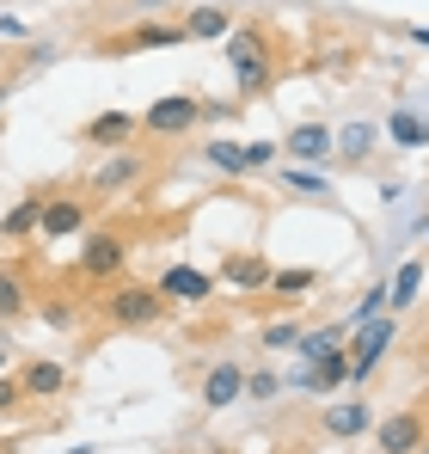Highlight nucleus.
I'll return each mask as SVG.
<instances>
[{
    "label": "nucleus",
    "mask_w": 429,
    "mask_h": 454,
    "mask_svg": "<svg viewBox=\"0 0 429 454\" xmlns=\"http://www.w3.org/2000/svg\"><path fill=\"white\" fill-rule=\"evenodd\" d=\"M277 56H283V50H277V37H270L264 25H233V31H227V62H233L246 98H264V92L277 86V74H283Z\"/></svg>",
    "instance_id": "1"
},
{
    "label": "nucleus",
    "mask_w": 429,
    "mask_h": 454,
    "mask_svg": "<svg viewBox=\"0 0 429 454\" xmlns=\"http://www.w3.org/2000/svg\"><path fill=\"white\" fill-rule=\"evenodd\" d=\"M98 307H105V319H111V325L142 332V325H160V319L172 313V295H166L160 283H117Z\"/></svg>",
    "instance_id": "2"
},
{
    "label": "nucleus",
    "mask_w": 429,
    "mask_h": 454,
    "mask_svg": "<svg viewBox=\"0 0 429 454\" xmlns=\"http://www.w3.org/2000/svg\"><path fill=\"white\" fill-rule=\"evenodd\" d=\"M129 264V233L123 227H86V246H80V277L105 283Z\"/></svg>",
    "instance_id": "3"
},
{
    "label": "nucleus",
    "mask_w": 429,
    "mask_h": 454,
    "mask_svg": "<svg viewBox=\"0 0 429 454\" xmlns=\"http://www.w3.org/2000/svg\"><path fill=\"white\" fill-rule=\"evenodd\" d=\"M178 43H191V31H184V25H166V19H142V25L117 31V37H98V56H136V50H178Z\"/></svg>",
    "instance_id": "4"
},
{
    "label": "nucleus",
    "mask_w": 429,
    "mask_h": 454,
    "mask_svg": "<svg viewBox=\"0 0 429 454\" xmlns=\"http://www.w3.org/2000/svg\"><path fill=\"white\" fill-rule=\"evenodd\" d=\"M203 123V98H191V92H172V98H153L142 117L147 136H191Z\"/></svg>",
    "instance_id": "5"
},
{
    "label": "nucleus",
    "mask_w": 429,
    "mask_h": 454,
    "mask_svg": "<svg viewBox=\"0 0 429 454\" xmlns=\"http://www.w3.org/2000/svg\"><path fill=\"white\" fill-rule=\"evenodd\" d=\"M350 338H356V356H350V387H362V380L374 375V363L386 356V344L399 338V319H393V313H380V319H368V325H356Z\"/></svg>",
    "instance_id": "6"
},
{
    "label": "nucleus",
    "mask_w": 429,
    "mask_h": 454,
    "mask_svg": "<svg viewBox=\"0 0 429 454\" xmlns=\"http://www.w3.org/2000/svg\"><path fill=\"white\" fill-rule=\"evenodd\" d=\"M429 436V418L411 405V411H393L380 430H374V442H380V454H417Z\"/></svg>",
    "instance_id": "7"
},
{
    "label": "nucleus",
    "mask_w": 429,
    "mask_h": 454,
    "mask_svg": "<svg viewBox=\"0 0 429 454\" xmlns=\"http://www.w3.org/2000/svg\"><path fill=\"white\" fill-rule=\"evenodd\" d=\"M209 166H221V172H258V166H270L277 160V142H209Z\"/></svg>",
    "instance_id": "8"
},
{
    "label": "nucleus",
    "mask_w": 429,
    "mask_h": 454,
    "mask_svg": "<svg viewBox=\"0 0 429 454\" xmlns=\"http://www.w3.org/2000/svg\"><path fill=\"white\" fill-rule=\"evenodd\" d=\"M19 387H25V399H62L68 393V369L62 363H50V356H31L25 369H19Z\"/></svg>",
    "instance_id": "9"
},
{
    "label": "nucleus",
    "mask_w": 429,
    "mask_h": 454,
    "mask_svg": "<svg viewBox=\"0 0 429 454\" xmlns=\"http://www.w3.org/2000/svg\"><path fill=\"white\" fill-rule=\"evenodd\" d=\"M37 233H43V239L86 233V203H80V197H68V191H62V197H50V203H43V227H37Z\"/></svg>",
    "instance_id": "10"
},
{
    "label": "nucleus",
    "mask_w": 429,
    "mask_h": 454,
    "mask_svg": "<svg viewBox=\"0 0 429 454\" xmlns=\"http://www.w3.org/2000/svg\"><path fill=\"white\" fill-rule=\"evenodd\" d=\"M160 289H166L172 301H209L214 277H209V270H197V264H172V270H160Z\"/></svg>",
    "instance_id": "11"
},
{
    "label": "nucleus",
    "mask_w": 429,
    "mask_h": 454,
    "mask_svg": "<svg viewBox=\"0 0 429 454\" xmlns=\"http://www.w3.org/2000/svg\"><path fill=\"white\" fill-rule=\"evenodd\" d=\"M142 166H147L142 153H117V160H105V166H98V172H92L86 184H92L98 197H117V191H129V184L142 178Z\"/></svg>",
    "instance_id": "12"
},
{
    "label": "nucleus",
    "mask_w": 429,
    "mask_h": 454,
    "mask_svg": "<svg viewBox=\"0 0 429 454\" xmlns=\"http://www.w3.org/2000/svg\"><path fill=\"white\" fill-rule=\"evenodd\" d=\"M239 393H246V369H239V363H214L209 380H203V405H209V411H227Z\"/></svg>",
    "instance_id": "13"
},
{
    "label": "nucleus",
    "mask_w": 429,
    "mask_h": 454,
    "mask_svg": "<svg viewBox=\"0 0 429 454\" xmlns=\"http://www.w3.org/2000/svg\"><path fill=\"white\" fill-rule=\"evenodd\" d=\"M136 129H142L136 117H123V111H98V117H92V123H86L80 136H86L92 148H123V142H129Z\"/></svg>",
    "instance_id": "14"
},
{
    "label": "nucleus",
    "mask_w": 429,
    "mask_h": 454,
    "mask_svg": "<svg viewBox=\"0 0 429 454\" xmlns=\"http://www.w3.org/2000/svg\"><path fill=\"white\" fill-rule=\"evenodd\" d=\"M43 203H50L43 191H31V197H19V203H12V209L0 215V233H6V239H31V233L43 227Z\"/></svg>",
    "instance_id": "15"
},
{
    "label": "nucleus",
    "mask_w": 429,
    "mask_h": 454,
    "mask_svg": "<svg viewBox=\"0 0 429 454\" xmlns=\"http://www.w3.org/2000/svg\"><path fill=\"white\" fill-rule=\"evenodd\" d=\"M221 277H227V283H239V289H270V277H277V270H270L258 252H227Z\"/></svg>",
    "instance_id": "16"
},
{
    "label": "nucleus",
    "mask_w": 429,
    "mask_h": 454,
    "mask_svg": "<svg viewBox=\"0 0 429 454\" xmlns=\"http://www.w3.org/2000/svg\"><path fill=\"white\" fill-rule=\"evenodd\" d=\"M319 424H325V436L350 442V436H362V430H368V405H362V399H350V405H332Z\"/></svg>",
    "instance_id": "17"
},
{
    "label": "nucleus",
    "mask_w": 429,
    "mask_h": 454,
    "mask_svg": "<svg viewBox=\"0 0 429 454\" xmlns=\"http://www.w3.org/2000/svg\"><path fill=\"white\" fill-rule=\"evenodd\" d=\"M338 380H350V350H332L325 363H313L294 387H300V393H319V387H338Z\"/></svg>",
    "instance_id": "18"
},
{
    "label": "nucleus",
    "mask_w": 429,
    "mask_h": 454,
    "mask_svg": "<svg viewBox=\"0 0 429 454\" xmlns=\"http://www.w3.org/2000/svg\"><path fill=\"white\" fill-rule=\"evenodd\" d=\"M283 148L294 153V160H325V153H332V129H325V123H300Z\"/></svg>",
    "instance_id": "19"
},
{
    "label": "nucleus",
    "mask_w": 429,
    "mask_h": 454,
    "mask_svg": "<svg viewBox=\"0 0 429 454\" xmlns=\"http://www.w3.org/2000/svg\"><path fill=\"white\" fill-rule=\"evenodd\" d=\"M31 307V277L25 270H0V319H19Z\"/></svg>",
    "instance_id": "20"
},
{
    "label": "nucleus",
    "mask_w": 429,
    "mask_h": 454,
    "mask_svg": "<svg viewBox=\"0 0 429 454\" xmlns=\"http://www.w3.org/2000/svg\"><path fill=\"white\" fill-rule=\"evenodd\" d=\"M313 289H319V270H307V264H300V270H277V277H270V295H288V301H307Z\"/></svg>",
    "instance_id": "21"
},
{
    "label": "nucleus",
    "mask_w": 429,
    "mask_h": 454,
    "mask_svg": "<svg viewBox=\"0 0 429 454\" xmlns=\"http://www.w3.org/2000/svg\"><path fill=\"white\" fill-rule=\"evenodd\" d=\"M386 136H393L399 148H429V123H424V117H411V111H393Z\"/></svg>",
    "instance_id": "22"
},
{
    "label": "nucleus",
    "mask_w": 429,
    "mask_h": 454,
    "mask_svg": "<svg viewBox=\"0 0 429 454\" xmlns=\"http://www.w3.org/2000/svg\"><path fill=\"white\" fill-rule=\"evenodd\" d=\"M184 31H191V37H227L233 25H227L221 6H191V12H184Z\"/></svg>",
    "instance_id": "23"
},
{
    "label": "nucleus",
    "mask_w": 429,
    "mask_h": 454,
    "mask_svg": "<svg viewBox=\"0 0 429 454\" xmlns=\"http://www.w3.org/2000/svg\"><path fill=\"white\" fill-rule=\"evenodd\" d=\"M332 350H344V325H325V332H307V338H300V356H307V363H325Z\"/></svg>",
    "instance_id": "24"
},
{
    "label": "nucleus",
    "mask_w": 429,
    "mask_h": 454,
    "mask_svg": "<svg viewBox=\"0 0 429 454\" xmlns=\"http://www.w3.org/2000/svg\"><path fill=\"white\" fill-rule=\"evenodd\" d=\"M417 283H424V264L411 258V264H405V270L386 283V289H393V307H411V301H417Z\"/></svg>",
    "instance_id": "25"
},
{
    "label": "nucleus",
    "mask_w": 429,
    "mask_h": 454,
    "mask_svg": "<svg viewBox=\"0 0 429 454\" xmlns=\"http://www.w3.org/2000/svg\"><path fill=\"white\" fill-rule=\"evenodd\" d=\"M368 142H374V129H368V123H350V129L338 136V148L350 153V160H362V153H368Z\"/></svg>",
    "instance_id": "26"
},
{
    "label": "nucleus",
    "mask_w": 429,
    "mask_h": 454,
    "mask_svg": "<svg viewBox=\"0 0 429 454\" xmlns=\"http://www.w3.org/2000/svg\"><path fill=\"white\" fill-rule=\"evenodd\" d=\"M19 405H25V387H19V375H0V411L12 418Z\"/></svg>",
    "instance_id": "27"
},
{
    "label": "nucleus",
    "mask_w": 429,
    "mask_h": 454,
    "mask_svg": "<svg viewBox=\"0 0 429 454\" xmlns=\"http://www.w3.org/2000/svg\"><path fill=\"white\" fill-rule=\"evenodd\" d=\"M264 344H270V350H288V344H300V325H294V319L270 325V332H264Z\"/></svg>",
    "instance_id": "28"
},
{
    "label": "nucleus",
    "mask_w": 429,
    "mask_h": 454,
    "mask_svg": "<svg viewBox=\"0 0 429 454\" xmlns=\"http://www.w3.org/2000/svg\"><path fill=\"white\" fill-rule=\"evenodd\" d=\"M37 313H43L50 325H74V301H56V295H50V301L37 307Z\"/></svg>",
    "instance_id": "29"
},
{
    "label": "nucleus",
    "mask_w": 429,
    "mask_h": 454,
    "mask_svg": "<svg viewBox=\"0 0 429 454\" xmlns=\"http://www.w3.org/2000/svg\"><path fill=\"white\" fill-rule=\"evenodd\" d=\"M246 393H252V399H270V393H277V375H264V369H258V375L246 380Z\"/></svg>",
    "instance_id": "30"
},
{
    "label": "nucleus",
    "mask_w": 429,
    "mask_h": 454,
    "mask_svg": "<svg viewBox=\"0 0 429 454\" xmlns=\"http://www.w3.org/2000/svg\"><path fill=\"white\" fill-rule=\"evenodd\" d=\"M288 184H294V191H325V178H319V172H300V166L288 172Z\"/></svg>",
    "instance_id": "31"
},
{
    "label": "nucleus",
    "mask_w": 429,
    "mask_h": 454,
    "mask_svg": "<svg viewBox=\"0 0 429 454\" xmlns=\"http://www.w3.org/2000/svg\"><path fill=\"white\" fill-rule=\"evenodd\" d=\"M136 6H142V12H153V6H166V0H136Z\"/></svg>",
    "instance_id": "32"
},
{
    "label": "nucleus",
    "mask_w": 429,
    "mask_h": 454,
    "mask_svg": "<svg viewBox=\"0 0 429 454\" xmlns=\"http://www.w3.org/2000/svg\"><path fill=\"white\" fill-rule=\"evenodd\" d=\"M0 375H6V344H0Z\"/></svg>",
    "instance_id": "33"
},
{
    "label": "nucleus",
    "mask_w": 429,
    "mask_h": 454,
    "mask_svg": "<svg viewBox=\"0 0 429 454\" xmlns=\"http://www.w3.org/2000/svg\"><path fill=\"white\" fill-rule=\"evenodd\" d=\"M0 105H6V80H0Z\"/></svg>",
    "instance_id": "34"
},
{
    "label": "nucleus",
    "mask_w": 429,
    "mask_h": 454,
    "mask_svg": "<svg viewBox=\"0 0 429 454\" xmlns=\"http://www.w3.org/2000/svg\"><path fill=\"white\" fill-rule=\"evenodd\" d=\"M417 454H429V436H424V449H417Z\"/></svg>",
    "instance_id": "35"
}]
</instances>
